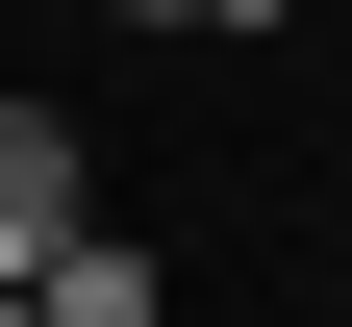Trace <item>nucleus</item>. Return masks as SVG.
Returning <instances> with one entry per match:
<instances>
[{
	"instance_id": "obj_4",
	"label": "nucleus",
	"mask_w": 352,
	"mask_h": 327,
	"mask_svg": "<svg viewBox=\"0 0 352 327\" xmlns=\"http://www.w3.org/2000/svg\"><path fill=\"white\" fill-rule=\"evenodd\" d=\"M126 25H201V0H126Z\"/></svg>"
},
{
	"instance_id": "obj_2",
	"label": "nucleus",
	"mask_w": 352,
	"mask_h": 327,
	"mask_svg": "<svg viewBox=\"0 0 352 327\" xmlns=\"http://www.w3.org/2000/svg\"><path fill=\"white\" fill-rule=\"evenodd\" d=\"M25 302H51V327H151V252H126V226H76V252L25 277Z\"/></svg>"
},
{
	"instance_id": "obj_3",
	"label": "nucleus",
	"mask_w": 352,
	"mask_h": 327,
	"mask_svg": "<svg viewBox=\"0 0 352 327\" xmlns=\"http://www.w3.org/2000/svg\"><path fill=\"white\" fill-rule=\"evenodd\" d=\"M201 25H302V0H201Z\"/></svg>"
},
{
	"instance_id": "obj_1",
	"label": "nucleus",
	"mask_w": 352,
	"mask_h": 327,
	"mask_svg": "<svg viewBox=\"0 0 352 327\" xmlns=\"http://www.w3.org/2000/svg\"><path fill=\"white\" fill-rule=\"evenodd\" d=\"M76 226H101V202H76V126H51V101H0V302H25Z\"/></svg>"
},
{
	"instance_id": "obj_5",
	"label": "nucleus",
	"mask_w": 352,
	"mask_h": 327,
	"mask_svg": "<svg viewBox=\"0 0 352 327\" xmlns=\"http://www.w3.org/2000/svg\"><path fill=\"white\" fill-rule=\"evenodd\" d=\"M0 327H51V302H0Z\"/></svg>"
}]
</instances>
